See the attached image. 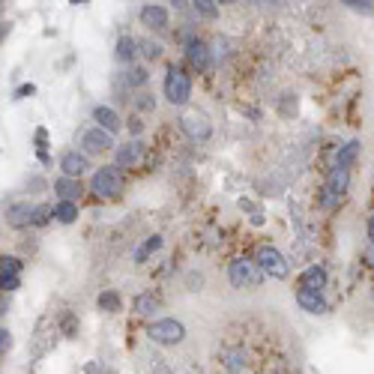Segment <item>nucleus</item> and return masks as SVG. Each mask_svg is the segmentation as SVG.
I'll return each mask as SVG.
<instances>
[{
    "label": "nucleus",
    "mask_w": 374,
    "mask_h": 374,
    "mask_svg": "<svg viewBox=\"0 0 374 374\" xmlns=\"http://www.w3.org/2000/svg\"><path fill=\"white\" fill-rule=\"evenodd\" d=\"M6 225L9 228H27L36 225V207L31 201H16V204L6 207Z\"/></svg>",
    "instance_id": "13"
},
{
    "label": "nucleus",
    "mask_w": 374,
    "mask_h": 374,
    "mask_svg": "<svg viewBox=\"0 0 374 374\" xmlns=\"http://www.w3.org/2000/svg\"><path fill=\"white\" fill-rule=\"evenodd\" d=\"M54 222H60V225L78 222V201H57L54 204Z\"/></svg>",
    "instance_id": "21"
},
{
    "label": "nucleus",
    "mask_w": 374,
    "mask_h": 374,
    "mask_svg": "<svg viewBox=\"0 0 374 374\" xmlns=\"http://www.w3.org/2000/svg\"><path fill=\"white\" fill-rule=\"evenodd\" d=\"M356 156H359V141H348V144H344V147L338 150V159H336V162L351 168V165L356 162Z\"/></svg>",
    "instance_id": "27"
},
{
    "label": "nucleus",
    "mask_w": 374,
    "mask_h": 374,
    "mask_svg": "<svg viewBox=\"0 0 374 374\" xmlns=\"http://www.w3.org/2000/svg\"><path fill=\"white\" fill-rule=\"evenodd\" d=\"M132 309H135V314H141V318H150V314L159 311V299L144 291V294L135 296V306H132Z\"/></svg>",
    "instance_id": "22"
},
{
    "label": "nucleus",
    "mask_w": 374,
    "mask_h": 374,
    "mask_svg": "<svg viewBox=\"0 0 374 374\" xmlns=\"http://www.w3.org/2000/svg\"><path fill=\"white\" fill-rule=\"evenodd\" d=\"M132 105H135V111L138 114H153L156 111V96H153V90H138L135 96H132Z\"/></svg>",
    "instance_id": "25"
},
{
    "label": "nucleus",
    "mask_w": 374,
    "mask_h": 374,
    "mask_svg": "<svg viewBox=\"0 0 374 374\" xmlns=\"http://www.w3.org/2000/svg\"><path fill=\"white\" fill-rule=\"evenodd\" d=\"M210 374H303L296 333L272 314H240L210 344Z\"/></svg>",
    "instance_id": "1"
},
{
    "label": "nucleus",
    "mask_w": 374,
    "mask_h": 374,
    "mask_svg": "<svg viewBox=\"0 0 374 374\" xmlns=\"http://www.w3.org/2000/svg\"><path fill=\"white\" fill-rule=\"evenodd\" d=\"M156 249H162V237H150L147 242H141V249L135 252V261L144 264V261H147V255H153Z\"/></svg>",
    "instance_id": "28"
},
{
    "label": "nucleus",
    "mask_w": 374,
    "mask_h": 374,
    "mask_svg": "<svg viewBox=\"0 0 374 374\" xmlns=\"http://www.w3.org/2000/svg\"><path fill=\"white\" fill-rule=\"evenodd\" d=\"M219 4H222V6H234V4H237V0H219Z\"/></svg>",
    "instance_id": "37"
},
{
    "label": "nucleus",
    "mask_w": 374,
    "mask_h": 374,
    "mask_svg": "<svg viewBox=\"0 0 374 374\" xmlns=\"http://www.w3.org/2000/svg\"><path fill=\"white\" fill-rule=\"evenodd\" d=\"M138 21L147 27V31H156V33H162L168 31V24H171V12L159 4H144L141 12H138Z\"/></svg>",
    "instance_id": "11"
},
{
    "label": "nucleus",
    "mask_w": 374,
    "mask_h": 374,
    "mask_svg": "<svg viewBox=\"0 0 374 374\" xmlns=\"http://www.w3.org/2000/svg\"><path fill=\"white\" fill-rule=\"evenodd\" d=\"M341 4L356 9V12H371L374 9V0H341Z\"/></svg>",
    "instance_id": "31"
},
{
    "label": "nucleus",
    "mask_w": 374,
    "mask_h": 374,
    "mask_svg": "<svg viewBox=\"0 0 374 374\" xmlns=\"http://www.w3.org/2000/svg\"><path fill=\"white\" fill-rule=\"evenodd\" d=\"M351 189V168L348 165H333L326 171V183H324V189H321V207L324 210H336L344 195H348Z\"/></svg>",
    "instance_id": "5"
},
{
    "label": "nucleus",
    "mask_w": 374,
    "mask_h": 374,
    "mask_svg": "<svg viewBox=\"0 0 374 374\" xmlns=\"http://www.w3.org/2000/svg\"><path fill=\"white\" fill-rule=\"evenodd\" d=\"M171 6H174V9H186V6H192V0H171Z\"/></svg>",
    "instance_id": "36"
},
{
    "label": "nucleus",
    "mask_w": 374,
    "mask_h": 374,
    "mask_svg": "<svg viewBox=\"0 0 374 374\" xmlns=\"http://www.w3.org/2000/svg\"><path fill=\"white\" fill-rule=\"evenodd\" d=\"M90 192L99 201H117L126 192V180H123V171L117 165H102L93 171L90 177Z\"/></svg>",
    "instance_id": "4"
},
{
    "label": "nucleus",
    "mask_w": 374,
    "mask_h": 374,
    "mask_svg": "<svg viewBox=\"0 0 374 374\" xmlns=\"http://www.w3.org/2000/svg\"><path fill=\"white\" fill-rule=\"evenodd\" d=\"M12 348V338H9V333H6V329H0V351H9Z\"/></svg>",
    "instance_id": "32"
},
{
    "label": "nucleus",
    "mask_w": 374,
    "mask_h": 374,
    "mask_svg": "<svg viewBox=\"0 0 374 374\" xmlns=\"http://www.w3.org/2000/svg\"><path fill=\"white\" fill-rule=\"evenodd\" d=\"M75 4H87V0H75Z\"/></svg>",
    "instance_id": "38"
},
{
    "label": "nucleus",
    "mask_w": 374,
    "mask_h": 374,
    "mask_svg": "<svg viewBox=\"0 0 374 374\" xmlns=\"http://www.w3.org/2000/svg\"><path fill=\"white\" fill-rule=\"evenodd\" d=\"M252 257L257 264H261V269L267 272L269 279H276V282H284L287 276H291V264H287V257L272 246V242H257Z\"/></svg>",
    "instance_id": "6"
},
{
    "label": "nucleus",
    "mask_w": 374,
    "mask_h": 374,
    "mask_svg": "<svg viewBox=\"0 0 374 374\" xmlns=\"http://www.w3.org/2000/svg\"><path fill=\"white\" fill-rule=\"evenodd\" d=\"M162 42H156V39H141V57L147 63H156V60H162Z\"/></svg>",
    "instance_id": "26"
},
{
    "label": "nucleus",
    "mask_w": 374,
    "mask_h": 374,
    "mask_svg": "<svg viewBox=\"0 0 374 374\" xmlns=\"http://www.w3.org/2000/svg\"><path fill=\"white\" fill-rule=\"evenodd\" d=\"M162 93L168 99V105L186 108L192 102V75L186 72L180 63H171L165 69V81H162Z\"/></svg>",
    "instance_id": "3"
},
{
    "label": "nucleus",
    "mask_w": 374,
    "mask_h": 374,
    "mask_svg": "<svg viewBox=\"0 0 374 374\" xmlns=\"http://www.w3.org/2000/svg\"><path fill=\"white\" fill-rule=\"evenodd\" d=\"M129 129H132V132L138 135V132H141V129H144V123H141V117H132V123H129Z\"/></svg>",
    "instance_id": "35"
},
{
    "label": "nucleus",
    "mask_w": 374,
    "mask_h": 374,
    "mask_svg": "<svg viewBox=\"0 0 374 374\" xmlns=\"http://www.w3.org/2000/svg\"><path fill=\"white\" fill-rule=\"evenodd\" d=\"M186 60H189V66L195 69V72H207L215 66V57H213V48H210V42H204V39H192V42H186Z\"/></svg>",
    "instance_id": "10"
},
{
    "label": "nucleus",
    "mask_w": 374,
    "mask_h": 374,
    "mask_svg": "<svg viewBox=\"0 0 374 374\" xmlns=\"http://www.w3.org/2000/svg\"><path fill=\"white\" fill-rule=\"evenodd\" d=\"M81 150L87 156H105V153H114L117 144H114V135L102 126H90L81 132Z\"/></svg>",
    "instance_id": "9"
},
{
    "label": "nucleus",
    "mask_w": 374,
    "mask_h": 374,
    "mask_svg": "<svg viewBox=\"0 0 374 374\" xmlns=\"http://www.w3.org/2000/svg\"><path fill=\"white\" fill-rule=\"evenodd\" d=\"M147 338L153 344H162V348H177V344L186 341V326L174 318H162L147 324Z\"/></svg>",
    "instance_id": "7"
},
{
    "label": "nucleus",
    "mask_w": 374,
    "mask_h": 374,
    "mask_svg": "<svg viewBox=\"0 0 374 374\" xmlns=\"http://www.w3.org/2000/svg\"><path fill=\"white\" fill-rule=\"evenodd\" d=\"M0 272H21V261L12 255H4V261H0Z\"/></svg>",
    "instance_id": "30"
},
{
    "label": "nucleus",
    "mask_w": 374,
    "mask_h": 374,
    "mask_svg": "<svg viewBox=\"0 0 374 374\" xmlns=\"http://www.w3.org/2000/svg\"><path fill=\"white\" fill-rule=\"evenodd\" d=\"M144 141H129V144H120L117 150H114V165L120 171H129V168H138L141 159H144Z\"/></svg>",
    "instance_id": "12"
},
{
    "label": "nucleus",
    "mask_w": 374,
    "mask_h": 374,
    "mask_svg": "<svg viewBox=\"0 0 374 374\" xmlns=\"http://www.w3.org/2000/svg\"><path fill=\"white\" fill-rule=\"evenodd\" d=\"M60 171L66 177H84L90 171V162H87V153H78V150H66L60 156Z\"/></svg>",
    "instance_id": "15"
},
{
    "label": "nucleus",
    "mask_w": 374,
    "mask_h": 374,
    "mask_svg": "<svg viewBox=\"0 0 374 374\" xmlns=\"http://www.w3.org/2000/svg\"><path fill=\"white\" fill-rule=\"evenodd\" d=\"M219 0H192V9L198 18H207V21H215L219 18Z\"/></svg>",
    "instance_id": "23"
},
{
    "label": "nucleus",
    "mask_w": 374,
    "mask_h": 374,
    "mask_svg": "<svg viewBox=\"0 0 374 374\" xmlns=\"http://www.w3.org/2000/svg\"><path fill=\"white\" fill-rule=\"evenodd\" d=\"M93 123L102 126V129H108L111 135L120 132V114L114 111V108H108V105H96V108H93Z\"/></svg>",
    "instance_id": "19"
},
{
    "label": "nucleus",
    "mask_w": 374,
    "mask_h": 374,
    "mask_svg": "<svg viewBox=\"0 0 374 374\" xmlns=\"http://www.w3.org/2000/svg\"><path fill=\"white\" fill-rule=\"evenodd\" d=\"M329 282L326 276V269L321 264H309L303 272H299V279H296V287H309V291H324Z\"/></svg>",
    "instance_id": "16"
},
{
    "label": "nucleus",
    "mask_w": 374,
    "mask_h": 374,
    "mask_svg": "<svg viewBox=\"0 0 374 374\" xmlns=\"http://www.w3.org/2000/svg\"><path fill=\"white\" fill-rule=\"evenodd\" d=\"M33 93H36V87H33V84H24V87H18L16 99H27V96H33Z\"/></svg>",
    "instance_id": "33"
},
{
    "label": "nucleus",
    "mask_w": 374,
    "mask_h": 374,
    "mask_svg": "<svg viewBox=\"0 0 374 374\" xmlns=\"http://www.w3.org/2000/svg\"><path fill=\"white\" fill-rule=\"evenodd\" d=\"M180 129H183V135L195 144H207L213 138V120L204 111H186L180 117Z\"/></svg>",
    "instance_id": "8"
},
{
    "label": "nucleus",
    "mask_w": 374,
    "mask_h": 374,
    "mask_svg": "<svg viewBox=\"0 0 374 374\" xmlns=\"http://www.w3.org/2000/svg\"><path fill=\"white\" fill-rule=\"evenodd\" d=\"M138 54H141V39H135V36H129V33H123V36L117 39V48H114V57H117L120 63H126V66H132Z\"/></svg>",
    "instance_id": "18"
},
{
    "label": "nucleus",
    "mask_w": 374,
    "mask_h": 374,
    "mask_svg": "<svg viewBox=\"0 0 374 374\" xmlns=\"http://www.w3.org/2000/svg\"><path fill=\"white\" fill-rule=\"evenodd\" d=\"M365 231H368V246L374 249V213L368 215V225H365Z\"/></svg>",
    "instance_id": "34"
},
{
    "label": "nucleus",
    "mask_w": 374,
    "mask_h": 374,
    "mask_svg": "<svg viewBox=\"0 0 374 374\" xmlns=\"http://www.w3.org/2000/svg\"><path fill=\"white\" fill-rule=\"evenodd\" d=\"M228 282H231L234 291H257L267 282V272L255 257H234L228 264Z\"/></svg>",
    "instance_id": "2"
},
{
    "label": "nucleus",
    "mask_w": 374,
    "mask_h": 374,
    "mask_svg": "<svg viewBox=\"0 0 374 374\" xmlns=\"http://www.w3.org/2000/svg\"><path fill=\"white\" fill-rule=\"evenodd\" d=\"M123 81H126V90H144L150 84V69L147 66H129L123 72Z\"/></svg>",
    "instance_id": "20"
},
{
    "label": "nucleus",
    "mask_w": 374,
    "mask_h": 374,
    "mask_svg": "<svg viewBox=\"0 0 374 374\" xmlns=\"http://www.w3.org/2000/svg\"><path fill=\"white\" fill-rule=\"evenodd\" d=\"M96 306L102 309V311H108V314H117L123 309V299H120L117 291H102V294H99V299H96Z\"/></svg>",
    "instance_id": "24"
},
{
    "label": "nucleus",
    "mask_w": 374,
    "mask_h": 374,
    "mask_svg": "<svg viewBox=\"0 0 374 374\" xmlns=\"http://www.w3.org/2000/svg\"><path fill=\"white\" fill-rule=\"evenodd\" d=\"M296 306L309 314H326L329 303L324 299V291H309V287H296Z\"/></svg>",
    "instance_id": "14"
},
{
    "label": "nucleus",
    "mask_w": 374,
    "mask_h": 374,
    "mask_svg": "<svg viewBox=\"0 0 374 374\" xmlns=\"http://www.w3.org/2000/svg\"><path fill=\"white\" fill-rule=\"evenodd\" d=\"M0 287L9 294V291H16L18 287V272H0Z\"/></svg>",
    "instance_id": "29"
},
{
    "label": "nucleus",
    "mask_w": 374,
    "mask_h": 374,
    "mask_svg": "<svg viewBox=\"0 0 374 374\" xmlns=\"http://www.w3.org/2000/svg\"><path fill=\"white\" fill-rule=\"evenodd\" d=\"M54 195L60 201H81L84 195V186H81V177H66L60 174L54 180Z\"/></svg>",
    "instance_id": "17"
}]
</instances>
